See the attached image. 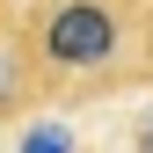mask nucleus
Here are the masks:
<instances>
[{"mask_svg": "<svg viewBox=\"0 0 153 153\" xmlns=\"http://www.w3.org/2000/svg\"><path fill=\"white\" fill-rule=\"evenodd\" d=\"M51 109L153 88V0H22L15 7Z\"/></svg>", "mask_w": 153, "mask_h": 153, "instance_id": "1", "label": "nucleus"}, {"mask_svg": "<svg viewBox=\"0 0 153 153\" xmlns=\"http://www.w3.org/2000/svg\"><path fill=\"white\" fill-rule=\"evenodd\" d=\"M44 109H51V95H44V73H36L22 29L0 22V124H29Z\"/></svg>", "mask_w": 153, "mask_h": 153, "instance_id": "2", "label": "nucleus"}, {"mask_svg": "<svg viewBox=\"0 0 153 153\" xmlns=\"http://www.w3.org/2000/svg\"><path fill=\"white\" fill-rule=\"evenodd\" d=\"M131 153H153V109H146L139 124H131Z\"/></svg>", "mask_w": 153, "mask_h": 153, "instance_id": "3", "label": "nucleus"}, {"mask_svg": "<svg viewBox=\"0 0 153 153\" xmlns=\"http://www.w3.org/2000/svg\"><path fill=\"white\" fill-rule=\"evenodd\" d=\"M0 22H15V0H0Z\"/></svg>", "mask_w": 153, "mask_h": 153, "instance_id": "4", "label": "nucleus"}]
</instances>
